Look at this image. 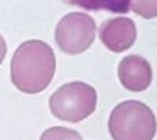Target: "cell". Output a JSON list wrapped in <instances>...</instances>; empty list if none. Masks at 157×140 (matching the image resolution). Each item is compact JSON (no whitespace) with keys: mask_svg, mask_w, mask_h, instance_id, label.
<instances>
[{"mask_svg":"<svg viewBox=\"0 0 157 140\" xmlns=\"http://www.w3.org/2000/svg\"><path fill=\"white\" fill-rule=\"evenodd\" d=\"M56 72L52 47L41 40L22 42L12 57L10 79L24 93H38L50 85Z\"/></svg>","mask_w":157,"mask_h":140,"instance_id":"1","label":"cell"},{"mask_svg":"<svg viewBox=\"0 0 157 140\" xmlns=\"http://www.w3.org/2000/svg\"><path fill=\"white\" fill-rule=\"evenodd\" d=\"M156 130L154 113L141 101L121 102L109 117V131L113 140H153Z\"/></svg>","mask_w":157,"mask_h":140,"instance_id":"2","label":"cell"},{"mask_svg":"<svg viewBox=\"0 0 157 140\" xmlns=\"http://www.w3.org/2000/svg\"><path fill=\"white\" fill-rule=\"evenodd\" d=\"M48 105L56 118L69 123H79L94 113L97 92L88 83L69 82L50 96Z\"/></svg>","mask_w":157,"mask_h":140,"instance_id":"3","label":"cell"},{"mask_svg":"<svg viewBox=\"0 0 157 140\" xmlns=\"http://www.w3.org/2000/svg\"><path fill=\"white\" fill-rule=\"evenodd\" d=\"M96 32V22L88 13L72 12L59 20L55 31V40L63 53L81 54L94 42Z\"/></svg>","mask_w":157,"mask_h":140,"instance_id":"4","label":"cell"},{"mask_svg":"<svg viewBox=\"0 0 157 140\" xmlns=\"http://www.w3.org/2000/svg\"><path fill=\"white\" fill-rule=\"evenodd\" d=\"M100 40L113 53L126 51L137 40L135 22L125 16L107 19L100 27Z\"/></svg>","mask_w":157,"mask_h":140,"instance_id":"5","label":"cell"},{"mask_svg":"<svg viewBox=\"0 0 157 140\" xmlns=\"http://www.w3.org/2000/svg\"><path fill=\"white\" fill-rule=\"evenodd\" d=\"M117 76L125 89L131 92H143L151 85L153 70L150 63L144 57L129 54L119 63Z\"/></svg>","mask_w":157,"mask_h":140,"instance_id":"6","label":"cell"},{"mask_svg":"<svg viewBox=\"0 0 157 140\" xmlns=\"http://www.w3.org/2000/svg\"><path fill=\"white\" fill-rule=\"evenodd\" d=\"M65 3L87 10H107L112 13H126L132 0H63Z\"/></svg>","mask_w":157,"mask_h":140,"instance_id":"7","label":"cell"},{"mask_svg":"<svg viewBox=\"0 0 157 140\" xmlns=\"http://www.w3.org/2000/svg\"><path fill=\"white\" fill-rule=\"evenodd\" d=\"M40 140H82L81 134L66 127H52L41 134Z\"/></svg>","mask_w":157,"mask_h":140,"instance_id":"8","label":"cell"},{"mask_svg":"<svg viewBox=\"0 0 157 140\" xmlns=\"http://www.w3.org/2000/svg\"><path fill=\"white\" fill-rule=\"evenodd\" d=\"M129 9L144 19L157 18V0H132Z\"/></svg>","mask_w":157,"mask_h":140,"instance_id":"9","label":"cell"},{"mask_svg":"<svg viewBox=\"0 0 157 140\" xmlns=\"http://www.w3.org/2000/svg\"><path fill=\"white\" fill-rule=\"evenodd\" d=\"M6 51H7L6 41H5V38L0 35V64L3 63V59H5V56H6Z\"/></svg>","mask_w":157,"mask_h":140,"instance_id":"10","label":"cell"}]
</instances>
